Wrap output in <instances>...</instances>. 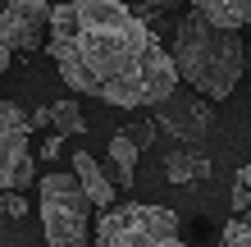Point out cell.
<instances>
[{
	"label": "cell",
	"instance_id": "2e32d148",
	"mask_svg": "<svg viewBox=\"0 0 251 247\" xmlns=\"http://www.w3.org/2000/svg\"><path fill=\"white\" fill-rule=\"evenodd\" d=\"M233 215H251V192H247L242 183L233 188Z\"/></svg>",
	"mask_w": 251,
	"mask_h": 247
},
{
	"label": "cell",
	"instance_id": "3957f363",
	"mask_svg": "<svg viewBox=\"0 0 251 247\" xmlns=\"http://www.w3.org/2000/svg\"><path fill=\"white\" fill-rule=\"evenodd\" d=\"M41 229L50 247H92V201L73 174H41Z\"/></svg>",
	"mask_w": 251,
	"mask_h": 247
},
{
	"label": "cell",
	"instance_id": "6da1fadb",
	"mask_svg": "<svg viewBox=\"0 0 251 247\" xmlns=\"http://www.w3.org/2000/svg\"><path fill=\"white\" fill-rule=\"evenodd\" d=\"M46 51L78 96L119 110L160 106L178 87L174 55L124 0H64L50 14Z\"/></svg>",
	"mask_w": 251,
	"mask_h": 247
},
{
	"label": "cell",
	"instance_id": "30bf717a",
	"mask_svg": "<svg viewBox=\"0 0 251 247\" xmlns=\"http://www.w3.org/2000/svg\"><path fill=\"white\" fill-rule=\"evenodd\" d=\"M110 161H114V188L128 192V188L137 183V147H132L128 133H114L110 137Z\"/></svg>",
	"mask_w": 251,
	"mask_h": 247
},
{
	"label": "cell",
	"instance_id": "ba28073f",
	"mask_svg": "<svg viewBox=\"0 0 251 247\" xmlns=\"http://www.w3.org/2000/svg\"><path fill=\"white\" fill-rule=\"evenodd\" d=\"M73 179L82 183V192H87V201H92V206L114 211V192H119V188L100 174V161H96L92 151H78V156H73Z\"/></svg>",
	"mask_w": 251,
	"mask_h": 247
},
{
	"label": "cell",
	"instance_id": "7a4b0ae2",
	"mask_svg": "<svg viewBox=\"0 0 251 247\" xmlns=\"http://www.w3.org/2000/svg\"><path fill=\"white\" fill-rule=\"evenodd\" d=\"M174 69L178 82H187L201 101H228L247 69V46L238 32L205 23L201 14H187L174 32Z\"/></svg>",
	"mask_w": 251,
	"mask_h": 247
},
{
	"label": "cell",
	"instance_id": "e0dca14e",
	"mask_svg": "<svg viewBox=\"0 0 251 247\" xmlns=\"http://www.w3.org/2000/svg\"><path fill=\"white\" fill-rule=\"evenodd\" d=\"M238 183H242V188H247V192H251V161H247V165L238 169Z\"/></svg>",
	"mask_w": 251,
	"mask_h": 247
},
{
	"label": "cell",
	"instance_id": "ac0fdd59",
	"mask_svg": "<svg viewBox=\"0 0 251 247\" xmlns=\"http://www.w3.org/2000/svg\"><path fill=\"white\" fill-rule=\"evenodd\" d=\"M5 69H9V51L0 46V78H5Z\"/></svg>",
	"mask_w": 251,
	"mask_h": 247
},
{
	"label": "cell",
	"instance_id": "7c38bea8",
	"mask_svg": "<svg viewBox=\"0 0 251 247\" xmlns=\"http://www.w3.org/2000/svg\"><path fill=\"white\" fill-rule=\"evenodd\" d=\"M50 128H55V137H64V133L78 137L82 128H87L82 124V110L73 106V101H55V106H50Z\"/></svg>",
	"mask_w": 251,
	"mask_h": 247
},
{
	"label": "cell",
	"instance_id": "9c48e42d",
	"mask_svg": "<svg viewBox=\"0 0 251 247\" xmlns=\"http://www.w3.org/2000/svg\"><path fill=\"white\" fill-rule=\"evenodd\" d=\"M192 14H201L205 23L224 27V32L251 27V0H192Z\"/></svg>",
	"mask_w": 251,
	"mask_h": 247
},
{
	"label": "cell",
	"instance_id": "5b68a950",
	"mask_svg": "<svg viewBox=\"0 0 251 247\" xmlns=\"http://www.w3.org/2000/svg\"><path fill=\"white\" fill-rule=\"evenodd\" d=\"M50 14H55V5H46V0H9V5L0 9V46L9 55L46 46Z\"/></svg>",
	"mask_w": 251,
	"mask_h": 247
},
{
	"label": "cell",
	"instance_id": "9a60e30c",
	"mask_svg": "<svg viewBox=\"0 0 251 247\" xmlns=\"http://www.w3.org/2000/svg\"><path fill=\"white\" fill-rule=\"evenodd\" d=\"M0 215H9V220L27 215V197L23 192H5V197H0Z\"/></svg>",
	"mask_w": 251,
	"mask_h": 247
},
{
	"label": "cell",
	"instance_id": "52a82bcc",
	"mask_svg": "<svg viewBox=\"0 0 251 247\" xmlns=\"http://www.w3.org/2000/svg\"><path fill=\"white\" fill-rule=\"evenodd\" d=\"M37 179L32 151H27V128H9L0 133V192H23Z\"/></svg>",
	"mask_w": 251,
	"mask_h": 247
},
{
	"label": "cell",
	"instance_id": "d6986e66",
	"mask_svg": "<svg viewBox=\"0 0 251 247\" xmlns=\"http://www.w3.org/2000/svg\"><path fill=\"white\" fill-rule=\"evenodd\" d=\"M146 5H174V0H146Z\"/></svg>",
	"mask_w": 251,
	"mask_h": 247
},
{
	"label": "cell",
	"instance_id": "4fadbf2b",
	"mask_svg": "<svg viewBox=\"0 0 251 247\" xmlns=\"http://www.w3.org/2000/svg\"><path fill=\"white\" fill-rule=\"evenodd\" d=\"M219 247H251V220L247 215H233V220L219 229Z\"/></svg>",
	"mask_w": 251,
	"mask_h": 247
},
{
	"label": "cell",
	"instance_id": "5bb4252c",
	"mask_svg": "<svg viewBox=\"0 0 251 247\" xmlns=\"http://www.w3.org/2000/svg\"><path fill=\"white\" fill-rule=\"evenodd\" d=\"M155 133H160V128H155V119H142V124H132L128 128V137H132V147H151V142H155Z\"/></svg>",
	"mask_w": 251,
	"mask_h": 247
},
{
	"label": "cell",
	"instance_id": "8992f818",
	"mask_svg": "<svg viewBox=\"0 0 251 247\" xmlns=\"http://www.w3.org/2000/svg\"><path fill=\"white\" fill-rule=\"evenodd\" d=\"M155 128H165V133L183 137V142H197V137H205V128H210V106H205L197 92L192 96L174 92L169 101L155 106Z\"/></svg>",
	"mask_w": 251,
	"mask_h": 247
},
{
	"label": "cell",
	"instance_id": "277c9868",
	"mask_svg": "<svg viewBox=\"0 0 251 247\" xmlns=\"http://www.w3.org/2000/svg\"><path fill=\"white\" fill-rule=\"evenodd\" d=\"M92 247H187L183 224L169 206H114L100 215Z\"/></svg>",
	"mask_w": 251,
	"mask_h": 247
},
{
	"label": "cell",
	"instance_id": "8fae6325",
	"mask_svg": "<svg viewBox=\"0 0 251 247\" xmlns=\"http://www.w3.org/2000/svg\"><path fill=\"white\" fill-rule=\"evenodd\" d=\"M165 174H169L174 183H197V179L210 174V161L197 156V151H169L165 156Z\"/></svg>",
	"mask_w": 251,
	"mask_h": 247
}]
</instances>
